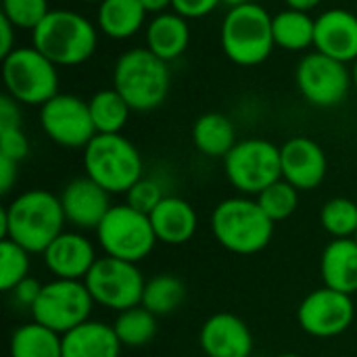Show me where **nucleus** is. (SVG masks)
Wrapping results in <instances>:
<instances>
[{"instance_id": "obj_1", "label": "nucleus", "mask_w": 357, "mask_h": 357, "mask_svg": "<svg viewBox=\"0 0 357 357\" xmlns=\"http://www.w3.org/2000/svg\"><path fill=\"white\" fill-rule=\"evenodd\" d=\"M61 199L44 188L17 195L0 209V238H8L29 253H44L46 247L65 230Z\"/></svg>"}, {"instance_id": "obj_2", "label": "nucleus", "mask_w": 357, "mask_h": 357, "mask_svg": "<svg viewBox=\"0 0 357 357\" xmlns=\"http://www.w3.org/2000/svg\"><path fill=\"white\" fill-rule=\"evenodd\" d=\"M111 82L134 113H151L167 100L172 71L169 63L161 61L146 46H136L117 56Z\"/></svg>"}, {"instance_id": "obj_3", "label": "nucleus", "mask_w": 357, "mask_h": 357, "mask_svg": "<svg viewBox=\"0 0 357 357\" xmlns=\"http://www.w3.org/2000/svg\"><path fill=\"white\" fill-rule=\"evenodd\" d=\"M98 27L86 15L71 8H52L31 31V46L56 67H77L98 48Z\"/></svg>"}, {"instance_id": "obj_4", "label": "nucleus", "mask_w": 357, "mask_h": 357, "mask_svg": "<svg viewBox=\"0 0 357 357\" xmlns=\"http://www.w3.org/2000/svg\"><path fill=\"white\" fill-rule=\"evenodd\" d=\"M213 238L234 255H255L274 236V222L253 197H230L220 201L209 220Z\"/></svg>"}, {"instance_id": "obj_5", "label": "nucleus", "mask_w": 357, "mask_h": 357, "mask_svg": "<svg viewBox=\"0 0 357 357\" xmlns=\"http://www.w3.org/2000/svg\"><path fill=\"white\" fill-rule=\"evenodd\" d=\"M220 46L238 67H257L274 52L272 15L257 2L228 8L220 25Z\"/></svg>"}, {"instance_id": "obj_6", "label": "nucleus", "mask_w": 357, "mask_h": 357, "mask_svg": "<svg viewBox=\"0 0 357 357\" xmlns=\"http://www.w3.org/2000/svg\"><path fill=\"white\" fill-rule=\"evenodd\" d=\"M82 161L84 174L111 195H126L144 176L140 151L123 134H96Z\"/></svg>"}, {"instance_id": "obj_7", "label": "nucleus", "mask_w": 357, "mask_h": 357, "mask_svg": "<svg viewBox=\"0 0 357 357\" xmlns=\"http://www.w3.org/2000/svg\"><path fill=\"white\" fill-rule=\"evenodd\" d=\"M4 92L27 107H42L59 94V67L36 46H17L2 59Z\"/></svg>"}, {"instance_id": "obj_8", "label": "nucleus", "mask_w": 357, "mask_h": 357, "mask_svg": "<svg viewBox=\"0 0 357 357\" xmlns=\"http://www.w3.org/2000/svg\"><path fill=\"white\" fill-rule=\"evenodd\" d=\"M98 247L107 257L138 264L146 259L159 243L151 218L128 203L113 205L96 228Z\"/></svg>"}, {"instance_id": "obj_9", "label": "nucleus", "mask_w": 357, "mask_h": 357, "mask_svg": "<svg viewBox=\"0 0 357 357\" xmlns=\"http://www.w3.org/2000/svg\"><path fill=\"white\" fill-rule=\"evenodd\" d=\"M226 180L245 197H257L282 178L280 146L266 138H245L222 159Z\"/></svg>"}, {"instance_id": "obj_10", "label": "nucleus", "mask_w": 357, "mask_h": 357, "mask_svg": "<svg viewBox=\"0 0 357 357\" xmlns=\"http://www.w3.org/2000/svg\"><path fill=\"white\" fill-rule=\"evenodd\" d=\"M295 86L305 102L316 109H333L354 90L351 67L318 50L305 52L295 69Z\"/></svg>"}, {"instance_id": "obj_11", "label": "nucleus", "mask_w": 357, "mask_h": 357, "mask_svg": "<svg viewBox=\"0 0 357 357\" xmlns=\"http://www.w3.org/2000/svg\"><path fill=\"white\" fill-rule=\"evenodd\" d=\"M94 305L96 303L84 280L52 278L50 282L42 284V291L29 312L33 322L59 335H67L90 320Z\"/></svg>"}, {"instance_id": "obj_12", "label": "nucleus", "mask_w": 357, "mask_h": 357, "mask_svg": "<svg viewBox=\"0 0 357 357\" xmlns=\"http://www.w3.org/2000/svg\"><path fill=\"white\" fill-rule=\"evenodd\" d=\"M84 282L96 305L117 314L140 305L146 284L136 264L107 255L98 257Z\"/></svg>"}, {"instance_id": "obj_13", "label": "nucleus", "mask_w": 357, "mask_h": 357, "mask_svg": "<svg viewBox=\"0 0 357 357\" xmlns=\"http://www.w3.org/2000/svg\"><path fill=\"white\" fill-rule=\"evenodd\" d=\"M40 128L56 146L77 151L86 149L96 136V128L90 115L88 100L77 94L59 92L46 105L40 107Z\"/></svg>"}, {"instance_id": "obj_14", "label": "nucleus", "mask_w": 357, "mask_h": 357, "mask_svg": "<svg viewBox=\"0 0 357 357\" xmlns=\"http://www.w3.org/2000/svg\"><path fill=\"white\" fill-rule=\"evenodd\" d=\"M356 320L354 297L333 291L328 287L305 295L297 307V322L301 331L314 339H335L351 328Z\"/></svg>"}, {"instance_id": "obj_15", "label": "nucleus", "mask_w": 357, "mask_h": 357, "mask_svg": "<svg viewBox=\"0 0 357 357\" xmlns=\"http://www.w3.org/2000/svg\"><path fill=\"white\" fill-rule=\"evenodd\" d=\"M59 199L67 224L79 232H88V230L96 232V228L113 207L111 192H107L100 184H96L86 174L67 182Z\"/></svg>"}, {"instance_id": "obj_16", "label": "nucleus", "mask_w": 357, "mask_h": 357, "mask_svg": "<svg viewBox=\"0 0 357 357\" xmlns=\"http://www.w3.org/2000/svg\"><path fill=\"white\" fill-rule=\"evenodd\" d=\"M282 178L299 192L318 188L328 174L324 149L310 136H293L280 146Z\"/></svg>"}, {"instance_id": "obj_17", "label": "nucleus", "mask_w": 357, "mask_h": 357, "mask_svg": "<svg viewBox=\"0 0 357 357\" xmlns=\"http://www.w3.org/2000/svg\"><path fill=\"white\" fill-rule=\"evenodd\" d=\"M46 270L54 278L86 280L94 264L98 261L96 247L79 230H63L42 253Z\"/></svg>"}, {"instance_id": "obj_18", "label": "nucleus", "mask_w": 357, "mask_h": 357, "mask_svg": "<svg viewBox=\"0 0 357 357\" xmlns=\"http://www.w3.org/2000/svg\"><path fill=\"white\" fill-rule=\"evenodd\" d=\"M199 345L207 357H251L255 341L243 318L220 312L201 324Z\"/></svg>"}, {"instance_id": "obj_19", "label": "nucleus", "mask_w": 357, "mask_h": 357, "mask_svg": "<svg viewBox=\"0 0 357 357\" xmlns=\"http://www.w3.org/2000/svg\"><path fill=\"white\" fill-rule=\"evenodd\" d=\"M314 48L341 63L357 61V15L349 8H326L316 17Z\"/></svg>"}, {"instance_id": "obj_20", "label": "nucleus", "mask_w": 357, "mask_h": 357, "mask_svg": "<svg viewBox=\"0 0 357 357\" xmlns=\"http://www.w3.org/2000/svg\"><path fill=\"white\" fill-rule=\"evenodd\" d=\"M151 224L155 230V236L159 243L169 247H180L188 243L199 228V215L195 207L176 195H167L153 211H151Z\"/></svg>"}, {"instance_id": "obj_21", "label": "nucleus", "mask_w": 357, "mask_h": 357, "mask_svg": "<svg viewBox=\"0 0 357 357\" xmlns=\"http://www.w3.org/2000/svg\"><path fill=\"white\" fill-rule=\"evenodd\" d=\"M144 46L161 61H178L190 44V23L176 10L153 15L144 27Z\"/></svg>"}, {"instance_id": "obj_22", "label": "nucleus", "mask_w": 357, "mask_h": 357, "mask_svg": "<svg viewBox=\"0 0 357 357\" xmlns=\"http://www.w3.org/2000/svg\"><path fill=\"white\" fill-rule=\"evenodd\" d=\"M320 274L324 287L354 297L357 293L356 238H333L322 251Z\"/></svg>"}, {"instance_id": "obj_23", "label": "nucleus", "mask_w": 357, "mask_h": 357, "mask_svg": "<svg viewBox=\"0 0 357 357\" xmlns=\"http://www.w3.org/2000/svg\"><path fill=\"white\" fill-rule=\"evenodd\" d=\"M121 341L113 324L88 320L63 335V357H119Z\"/></svg>"}, {"instance_id": "obj_24", "label": "nucleus", "mask_w": 357, "mask_h": 357, "mask_svg": "<svg viewBox=\"0 0 357 357\" xmlns=\"http://www.w3.org/2000/svg\"><path fill=\"white\" fill-rule=\"evenodd\" d=\"M149 13L140 0H102L96 6V27L100 36L123 42L146 27Z\"/></svg>"}, {"instance_id": "obj_25", "label": "nucleus", "mask_w": 357, "mask_h": 357, "mask_svg": "<svg viewBox=\"0 0 357 357\" xmlns=\"http://www.w3.org/2000/svg\"><path fill=\"white\" fill-rule=\"evenodd\" d=\"M190 138L195 149L209 159H224L238 142L234 121L220 111H209L197 117Z\"/></svg>"}, {"instance_id": "obj_26", "label": "nucleus", "mask_w": 357, "mask_h": 357, "mask_svg": "<svg viewBox=\"0 0 357 357\" xmlns=\"http://www.w3.org/2000/svg\"><path fill=\"white\" fill-rule=\"evenodd\" d=\"M272 33L276 48L287 52H305L316 42V17L312 13L282 8L272 15Z\"/></svg>"}, {"instance_id": "obj_27", "label": "nucleus", "mask_w": 357, "mask_h": 357, "mask_svg": "<svg viewBox=\"0 0 357 357\" xmlns=\"http://www.w3.org/2000/svg\"><path fill=\"white\" fill-rule=\"evenodd\" d=\"M8 357H63V335L38 324H21L8 341Z\"/></svg>"}, {"instance_id": "obj_28", "label": "nucleus", "mask_w": 357, "mask_h": 357, "mask_svg": "<svg viewBox=\"0 0 357 357\" xmlns=\"http://www.w3.org/2000/svg\"><path fill=\"white\" fill-rule=\"evenodd\" d=\"M88 107L96 134H121L130 115L134 113L128 100L113 86L94 92L88 98Z\"/></svg>"}, {"instance_id": "obj_29", "label": "nucleus", "mask_w": 357, "mask_h": 357, "mask_svg": "<svg viewBox=\"0 0 357 357\" xmlns=\"http://www.w3.org/2000/svg\"><path fill=\"white\" fill-rule=\"evenodd\" d=\"M186 299V284L176 274H157L146 280L144 293H142V307H146L151 314L169 316Z\"/></svg>"}, {"instance_id": "obj_30", "label": "nucleus", "mask_w": 357, "mask_h": 357, "mask_svg": "<svg viewBox=\"0 0 357 357\" xmlns=\"http://www.w3.org/2000/svg\"><path fill=\"white\" fill-rule=\"evenodd\" d=\"M115 335L123 347H144L157 335V316L146 307L136 305L126 312H119L113 322Z\"/></svg>"}, {"instance_id": "obj_31", "label": "nucleus", "mask_w": 357, "mask_h": 357, "mask_svg": "<svg viewBox=\"0 0 357 357\" xmlns=\"http://www.w3.org/2000/svg\"><path fill=\"white\" fill-rule=\"evenodd\" d=\"M320 224L333 238H356L357 203L347 197L328 199L320 209Z\"/></svg>"}, {"instance_id": "obj_32", "label": "nucleus", "mask_w": 357, "mask_h": 357, "mask_svg": "<svg viewBox=\"0 0 357 357\" xmlns=\"http://www.w3.org/2000/svg\"><path fill=\"white\" fill-rule=\"evenodd\" d=\"M255 199H257L259 207L264 209V213L274 224L289 220L297 211V207H299V190L293 184H289L284 178H280L278 182L270 184Z\"/></svg>"}, {"instance_id": "obj_33", "label": "nucleus", "mask_w": 357, "mask_h": 357, "mask_svg": "<svg viewBox=\"0 0 357 357\" xmlns=\"http://www.w3.org/2000/svg\"><path fill=\"white\" fill-rule=\"evenodd\" d=\"M29 251L4 238L0 241V291L10 293L19 282L29 278Z\"/></svg>"}, {"instance_id": "obj_34", "label": "nucleus", "mask_w": 357, "mask_h": 357, "mask_svg": "<svg viewBox=\"0 0 357 357\" xmlns=\"http://www.w3.org/2000/svg\"><path fill=\"white\" fill-rule=\"evenodd\" d=\"M48 0H2V17H6L17 29L33 31L50 13Z\"/></svg>"}, {"instance_id": "obj_35", "label": "nucleus", "mask_w": 357, "mask_h": 357, "mask_svg": "<svg viewBox=\"0 0 357 357\" xmlns=\"http://www.w3.org/2000/svg\"><path fill=\"white\" fill-rule=\"evenodd\" d=\"M165 190L163 184L157 178H146L142 176L128 192H126V203L146 215H151V211L165 199Z\"/></svg>"}, {"instance_id": "obj_36", "label": "nucleus", "mask_w": 357, "mask_h": 357, "mask_svg": "<svg viewBox=\"0 0 357 357\" xmlns=\"http://www.w3.org/2000/svg\"><path fill=\"white\" fill-rule=\"evenodd\" d=\"M29 155V138L23 128H0V157L21 163Z\"/></svg>"}, {"instance_id": "obj_37", "label": "nucleus", "mask_w": 357, "mask_h": 357, "mask_svg": "<svg viewBox=\"0 0 357 357\" xmlns=\"http://www.w3.org/2000/svg\"><path fill=\"white\" fill-rule=\"evenodd\" d=\"M220 4H222V0H174L172 10H176L184 19L192 21V19L209 17Z\"/></svg>"}, {"instance_id": "obj_38", "label": "nucleus", "mask_w": 357, "mask_h": 357, "mask_svg": "<svg viewBox=\"0 0 357 357\" xmlns=\"http://www.w3.org/2000/svg\"><path fill=\"white\" fill-rule=\"evenodd\" d=\"M21 102L6 92L0 96V128H21Z\"/></svg>"}, {"instance_id": "obj_39", "label": "nucleus", "mask_w": 357, "mask_h": 357, "mask_svg": "<svg viewBox=\"0 0 357 357\" xmlns=\"http://www.w3.org/2000/svg\"><path fill=\"white\" fill-rule=\"evenodd\" d=\"M40 291H42V284L36 280V278H25L23 282H19L13 291H10V295H13V299L19 303V305H23V307H29L31 310V305L36 303V299H38V295H40Z\"/></svg>"}, {"instance_id": "obj_40", "label": "nucleus", "mask_w": 357, "mask_h": 357, "mask_svg": "<svg viewBox=\"0 0 357 357\" xmlns=\"http://www.w3.org/2000/svg\"><path fill=\"white\" fill-rule=\"evenodd\" d=\"M17 27L0 15V59L10 54L17 48Z\"/></svg>"}, {"instance_id": "obj_41", "label": "nucleus", "mask_w": 357, "mask_h": 357, "mask_svg": "<svg viewBox=\"0 0 357 357\" xmlns=\"http://www.w3.org/2000/svg\"><path fill=\"white\" fill-rule=\"evenodd\" d=\"M17 172H19V163L6 159V157H0V195L6 197L10 195L15 182H17Z\"/></svg>"}, {"instance_id": "obj_42", "label": "nucleus", "mask_w": 357, "mask_h": 357, "mask_svg": "<svg viewBox=\"0 0 357 357\" xmlns=\"http://www.w3.org/2000/svg\"><path fill=\"white\" fill-rule=\"evenodd\" d=\"M140 2H142V6H144V10L149 15L167 13V10H172V4H174V0H140Z\"/></svg>"}, {"instance_id": "obj_43", "label": "nucleus", "mask_w": 357, "mask_h": 357, "mask_svg": "<svg viewBox=\"0 0 357 357\" xmlns=\"http://www.w3.org/2000/svg\"><path fill=\"white\" fill-rule=\"evenodd\" d=\"M324 0H284L287 8H295V10H303V13H312L316 10Z\"/></svg>"}, {"instance_id": "obj_44", "label": "nucleus", "mask_w": 357, "mask_h": 357, "mask_svg": "<svg viewBox=\"0 0 357 357\" xmlns=\"http://www.w3.org/2000/svg\"><path fill=\"white\" fill-rule=\"evenodd\" d=\"M247 2H253V0H222V4H226L228 8H236V6H243Z\"/></svg>"}, {"instance_id": "obj_45", "label": "nucleus", "mask_w": 357, "mask_h": 357, "mask_svg": "<svg viewBox=\"0 0 357 357\" xmlns=\"http://www.w3.org/2000/svg\"><path fill=\"white\" fill-rule=\"evenodd\" d=\"M351 77H354V90L357 92V61L351 65Z\"/></svg>"}, {"instance_id": "obj_46", "label": "nucleus", "mask_w": 357, "mask_h": 357, "mask_svg": "<svg viewBox=\"0 0 357 357\" xmlns=\"http://www.w3.org/2000/svg\"><path fill=\"white\" fill-rule=\"evenodd\" d=\"M79 2H86V4H96V6H98L102 0H79Z\"/></svg>"}, {"instance_id": "obj_47", "label": "nucleus", "mask_w": 357, "mask_h": 357, "mask_svg": "<svg viewBox=\"0 0 357 357\" xmlns=\"http://www.w3.org/2000/svg\"><path fill=\"white\" fill-rule=\"evenodd\" d=\"M276 357H301V356H297V354H280V356H276Z\"/></svg>"}, {"instance_id": "obj_48", "label": "nucleus", "mask_w": 357, "mask_h": 357, "mask_svg": "<svg viewBox=\"0 0 357 357\" xmlns=\"http://www.w3.org/2000/svg\"><path fill=\"white\" fill-rule=\"evenodd\" d=\"M356 241H357V234H356Z\"/></svg>"}]
</instances>
